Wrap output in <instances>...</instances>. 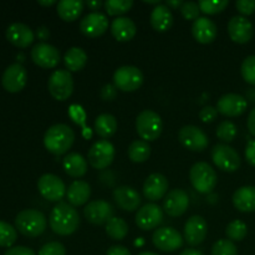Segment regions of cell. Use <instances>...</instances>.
I'll list each match as a JSON object with an SVG mask.
<instances>
[{"mask_svg":"<svg viewBox=\"0 0 255 255\" xmlns=\"http://www.w3.org/2000/svg\"><path fill=\"white\" fill-rule=\"evenodd\" d=\"M50 228L59 236H70L80 226V216L74 206L66 202H59L52 208L49 218Z\"/></svg>","mask_w":255,"mask_h":255,"instance_id":"6da1fadb","label":"cell"},{"mask_svg":"<svg viewBox=\"0 0 255 255\" xmlns=\"http://www.w3.org/2000/svg\"><path fill=\"white\" fill-rule=\"evenodd\" d=\"M75 141V132L65 124H56L49 127L45 132L44 146L50 153L61 156L72 147Z\"/></svg>","mask_w":255,"mask_h":255,"instance_id":"7a4b0ae2","label":"cell"},{"mask_svg":"<svg viewBox=\"0 0 255 255\" xmlns=\"http://www.w3.org/2000/svg\"><path fill=\"white\" fill-rule=\"evenodd\" d=\"M47 227V219L37 209H24L15 218V228L24 236L35 238L41 236Z\"/></svg>","mask_w":255,"mask_h":255,"instance_id":"3957f363","label":"cell"},{"mask_svg":"<svg viewBox=\"0 0 255 255\" xmlns=\"http://www.w3.org/2000/svg\"><path fill=\"white\" fill-rule=\"evenodd\" d=\"M189 179L197 192L202 194H208L216 188L218 176L211 164L207 162H197L189 171Z\"/></svg>","mask_w":255,"mask_h":255,"instance_id":"277c9868","label":"cell"},{"mask_svg":"<svg viewBox=\"0 0 255 255\" xmlns=\"http://www.w3.org/2000/svg\"><path fill=\"white\" fill-rule=\"evenodd\" d=\"M136 129L143 141H156L162 133L163 122L157 112L152 110H143L136 119Z\"/></svg>","mask_w":255,"mask_h":255,"instance_id":"5b68a950","label":"cell"},{"mask_svg":"<svg viewBox=\"0 0 255 255\" xmlns=\"http://www.w3.org/2000/svg\"><path fill=\"white\" fill-rule=\"evenodd\" d=\"M47 89L57 101H66L74 92V79L69 70H55L49 77Z\"/></svg>","mask_w":255,"mask_h":255,"instance_id":"8992f818","label":"cell"},{"mask_svg":"<svg viewBox=\"0 0 255 255\" xmlns=\"http://www.w3.org/2000/svg\"><path fill=\"white\" fill-rule=\"evenodd\" d=\"M143 74L136 66H121L115 71L114 85L117 90L124 92H133L138 90L143 84Z\"/></svg>","mask_w":255,"mask_h":255,"instance_id":"52a82bcc","label":"cell"},{"mask_svg":"<svg viewBox=\"0 0 255 255\" xmlns=\"http://www.w3.org/2000/svg\"><path fill=\"white\" fill-rule=\"evenodd\" d=\"M212 159L219 169L224 172H236L241 167V156L233 147L226 143L216 144L212 149Z\"/></svg>","mask_w":255,"mask_h":255,"instance_id":"ba28073f","label":"cell"},{"mask_svg":"<svg viewBox=\"0 0 255 255\" xmlns=\"http://www.w3.org/2000/svg\"><path fill=\"white\" fill-rule=\"evenodd\" d=\"M40 194L49 202H61L67 189L64 181L52 173L42 174L37 181Z\"/></svg>","mask_w":255,"mask_h":255,"instance_id":"9c48e42d","label":"cell"},{"mask_svg":"<svg viewBox=\"0 0 255 255\" xmlns=\"http://www.w3.org/2000/svg\"><path fill=\"white\" fill-rule=\"evenodd\" d=\"M89 163L95 169H105L114 162L115 159V147L107 139L95 142L89 149L87 153Z\"/></svg>","mask_w":255,"mask_h":255,"instance_id":"30bf717a","label":"cell"},{"mask_svg":"<svg viewBox=\"0 0 255 255\" xmlns=\"http://www.w3.org/2000/svg\"><path fill=\"white\" fill-rule=\"evenodd\" d=\"M178 139L186 148L189 151L202 152L208 147L209 139L203 129L194 125L183 126L178 132Z\"/></svg>","mask_w":255,"mask_h":255,"instance_id":"8fae6325","label":"cell"},{"mask_svg":"<svg viewBox=\"0 0 255 255\" xmlns=\"http://www.w3.org/2000/svg\"><path fill=\"white\" fill-rule=\"evenodd\" d=\"M154 247L162 252H174L183 246V237L178 231L171 227L158 228L152 234Z\"/></svg>","mask_w":255,"mask_h":255,"instance_id":"7c38bea8","label":"cell"},{"mask_svg":"<svg viewBox=\"0 0 255 255\" xmlns=\"http://www.w3.org/2000/svg\"><path fill=\"white\" fill-rule=\"evenodd\" d=\"M31 59L42 69H54L60 62V51L47 42H39L31 50Z\"/></svg>","mask_w":255,"mask_h":255,"instance_id":"4fadbf2b","label":"cell"},{"mask_svg":"<svg viewBox=\"0 0 255 255\" xmlns=\"http://www.w3.org/2000/svg\"><path fill=\"white\" fill-rule=\"evenodd\" d=\"M248 101L239 94H226L217 101V111L227 117L241 116L246 112Z\"/></svg>","mask_w":255,"mask_h":255,"instance_id":"5bb4252c","label":"cell"},{"mask_svg":"<svg viewBox=\"0 0 255 255\" xmlns=\"http://www.w3.org/2000/svg\"><path fill=\"white\" fill-rule=\"evenodd\" d=\"M84 216L89 223L95 226L107 224L110 219L114 218V207L106 201L89 202L84 209Z\"/></svg>","mask_w":255,"mask_h":255,"instance_id":"9a60e30c","label":"cell"},{"mask_svg":"<svg viewBox=\"0 0 255 255\" xmlns=\"http://www.w3.org/2000/svg\"><path fill=\"white\" fill-rule=\"evenodd\" d=\"M163 219V211L156 203H147L136 213V224L142 231L156 229Z\"/></svg>","mask_w":255,"mask_h":255,"instance_id":"2e32d148","label":"cell"},{"mask_svg":"<svg viewBox=\"0 0 255 255\" xmlns=\"http://www.w3.org/2000/svg\"><path fill=\"white\" fill-rule=\"evenodd\" d=\"M27 81V72L21 64H12L6 67L1 76V85L7 92L21 91Z\"/></svg>","mask_w":255,"mask_h":255,"instance_id":"e0dca14e","label":"cell"},{"mask_svg":"<svg viewBox=\"0 0 255 255\" xmlns=\"http://www.w3.org/2000/svg\"><path fill=\"white\" fill-rule=\"evenodd\" d=\"M229 37L237 44H247L254 35L253 24L242 15H236L228 22Z\"/></svg>","mask_w":255,"mask_h":255,"instance_id":"ac0fdd59","label":"cell"},{"mask_svg":"<svg viewBox=\"0 0 255 255\" xmlns=\"http://www.w3.org/2000/svg\"><path fill=\"white\" fill-rule=\"evenodd\" d=\"M208 233V224L202 216H192L184 224V239L192 247L204 242Z\"/></svg>","mask_w":255,"mask_h":255,"instance_id":"d6986e66","label":"cell"},{"mask_svg":"<svg viewBox=\"0 0 255 255\" xmlns=\"http://www.w3.org/2000/svg\"><path fill=\"white\" fill-rule=\"evenodd\" d=\"M109 27V19L100 11H92L80 21V30L87 37H99Z\"/></svg>","mask_w":255,"mask_h":255,"instance_id":"ffe728a7","label":"cell"},{"mask_svg":"<svg viewBox=\"0 0 255 255\" xmlns=\"http://www.w3.org/2000/svg\"><path fill=\"white\" fill-rule=\"evenodd\" d=\"M189 206L188 194L183 189H172L163 199V209L169 217H181Z\"/></svg>","mask_w":255,"mask_h":255,"instance_id":"44dd1931","label":"cell"},{"mask_svg":"<svg viewBox=\"0 0 255 255\" xmlns=\"http://www.w3.org/2000/svg\"><path fill=\"white\" fill-rule=\"evenodd\" d=\"M168 179L162 173H152L143 183V194L148 201L156 202L164 198L168 193Z\"/></svg>","mask_w":255,"mask_h":255,"instance_id":"7402d4cb","label":"cell"},{"mask_svg":"<svg viewBox=\"0 0 255 255\" xmlns=\"http://www.w3.org/2000/svg\"><path fill=\"white\" fill-rule=\"evenodd\" d=\"M115 202L121 209L126 212H134L141 206V196L134 188L128 186H120L114 189Z\"/></svg>","mask_w":255,"mask_h":255,"instance_id":"603a6c76","label":"cell"},{"mask_svg":"<svg viewBox=\"0 0 255 255\" xmlns=\"http://www.w3.org/2000/svg\"><path fill=\"white\" fill-rule=\"evenodd\" d=\"M6 39L9 40L10 44H12L16 47L30 46L34 42L35 34L31 30V27L27 26L26 24L22 22H14L9 25L6 29Z\"/></svg>","mask_w":255,"mask_h":255,"instance_id":"cb8c5ba5","label":"cell"},{"mask_svg":"<svg viewBox=\"0 0 255 255\" xmlns=\"http://www.w3.org/2000/svg\"><path fill=\"white\" fill-rule=\"evenodd\" d=\"M217 25L206 16H199L192 25V35L199 44H211L217 37Z\"/></svg>","mask_w":255,"mask_h":255,"instance_id":"d4e9b609","label":"cell"},{"mask_svg":"<svg viewBox=\"0 0 255 255\" xmlns=\"http://www.w3.org/2000/svg\"><path fill=\"white\" fill-rule=\"evenodd\" d=\"M111 34L117 41L127 42L134 37L137 32L136 24L132 19L126 16H119L112 20L111 22Z\"/></svg>","mask_w":255,"mask_h":255,"instance_id":"484cf974","label":"cell"},{"mask_svg":"<svg viewBox=\"0 0 255 255\" xmlns=\"http://www.w3.org/2000/svg\"><path fill=\"white\" fill-rule=\"evenodd\" d=\"M149 22L156 31L164 32L173 25V14L166 4H159L152 9Z\"/></svg>","mask_w":255,"mask_h":255,"instance_id":"4316f807","label":"cell"},{"mask_svg":"<svg viewBox=\"0 0 255 255\" xmlns=\"http://www.w3.org/2000/svg\"><path fill=\"white\" fill-rule=\"evenodd\" d=\"M233 204L239 212H255V187L244 186L237 189L233 194Z\"/></svg>","mask_w":255,"mask_h":255,"instance_id":"83f0119b","label":"cell"},{"mask_svg":"<svg viewBox=\"0 0 255 255\" xmlns=\"http://www.w3.org/2000/svg\"><path fill=\"white\" fill-rule=\"evenodd\" d=\"M91 196V187L85 181H75L67 188L66 197L69 203L74 207L84 206Z\"/></svg>","mask_w":255,"mask_h":255,"instance_id":"f1b7e54d","label":"cell"},{"mask_svg":"<svg viewBox=\"0 0 255 255\" xmlns=\"http://www.w3.org/2000/svg\"><path fill=\"white\" fill-rule=\"evenodd\" d=\"M62 166H64L65 172L74 178H80L85 176L87 172V161L82 154L76 153V152L67 154L62 161Z\"/></svg>","mask_w":255,"mask_h":255,"instance_id":"f546056e","label":"cell"},{"mask_svg":"<svg viewBox=\"0 0 255 255\" xmlns=\"http://www.w3.org/2000/svg\"><path fill=\"white\" fill-rule=\"evenodd\" d=\"M84 6L85 2L82 0H61L57 2V15L64 21H75L81 15Z\"/></svg>","mask_w":255,"mask_h":255,"instance_id":"4dcf8cb0","label":"cell"},{"mask_svg":"<svg viewBox=\"0 0 255 255\" xmlns=\"http://www.w3.org/2000/svg\"><path fill=\"white\" fill-rule=\"evenodd\" d=\"M64 62L70 72L81 71L87 64V54L81 47H70L65 54Z\"/></svg>","mask_w":255,"mask_h":255,"instance_id":"1f68e13d","label":"cell"},{"mask_svg":"<svg viewBox=\"0 0 255 255\" xmlns=\"http://www.w3.org/2000/svg\"><path fill=\"white\" fill-rule=\"evenodd\" d=\"M95 131L102 138H110L117 131V120L111 114L99 115L95 120Z\"/></svg>","mask_w":255,"mask_h":255,"instance_id":"d6a6232c","label":"cell"},{"mask_svg":"<svg viewBox=\"0 0 255 255\" xmlns=\"http://www.w3.org/2000/svg\"><path fill=\"white\" fill-rule=\"evenodd\" d=\"M151 156V147L143 139H136L128 147V157L134 163L146 162Z\"/></svg>","mask_w":255,"mask_h":255,"instance_id":"836d02e7","label":"cell"},{"mask_svg":"<svg viewBox=\"0 0 255 255\" xmlns=\"http://www.w3.org/2000/svg\"><path fill=\"white\" fill-rule=\"evenodd\" d=\"M106 234L114 241H122L128 234V224L120 217H114L106 224Z\"/></svg>","mask_w":255,"mask_h":255,"instance_id":"e575fe53","label":"cell"},{"mask_svg":"<svg viewBox=\"0 0 255 255\" xmlns=\"http://www.w3.org/2000/svg\"><path fill=\"white\" fill-rule=\"evenodd\" d=\"M104 6L107 14L119 17L120 15L126 14L131 10V7L133 6V1L132 0H106L104 2Z\"/></svg>","mask_w":255,"mask_h":255,"instance_id":"d590c367","label":"cell"},{"mask_svg":"<svg viewBox=\"0 0 255 255\" xmlns=\"http://www.w3.org/2000/svg\"><path fill=\"white\" fill-rule=\"evenodd\" d=\"M226 234L227 237H228L229 241L241 242L243 241L247 237V234H248V227H247V224L244 223L243 221L236 219V221L231 222V223L227 226Z\"/></svg>","mask_w":255,"mask_h":255,"instance_id":"8d00e7d4","label":"cell"},{"mask_svg":"<svg viewBox=\"0 0 255 255\" xmlns=\"http://www.w3.org/2000/svg\"><path fill=\"white\" fill-rule=\"evenodd\" d=\"M237 134H238V128H237L236 124L229 121V120L222 121L217 127V137L224 143L233 142L236 139Z\"/></svg>","mask_w":255,"mask_h":255,"instance_id":"74e56055","label":"cell"},{"mask_svg":"<svg viewBox=\"0 0 255 255\" xmlns=\"http://www.w3.org/2000/svg\"><path fill=\"white\" fill-rule=\"evenodd\" d=\"M16 229H15L11 224L0 221V247L11 248L12 244L16 242Z\"/></svg>","mask_w":255,"mask_h":255,"instance_id":"f35d334b","label":"cell"},{"mask_svg":"<svg viewBox=\"0 0 255 255\" xmlns=\"http://www.w3.org/2000/svg\"><path fill=\"white\" fill-rule=\"evenodd\" d=\"M228 4V0H201L198 2L201 11L207 15H214L223 11Z\"/></svg>","mask_w":255,"mask_h":255,"instance_id":"ab89813d","label":"cell"},{"mask_svg":"<svg viewBox=\"0 0 255 255\" xmlns=\"http://www.w3.org/2000/svg\"><path fill=\"white\" fill-rule=\"evenodd\" d=\"M212 255H238V248L234 242L229 239H221L212 247Z\"/></svg>","mask_w":255,"mask_h":255,"instance_id":"60d3db41","label":"cell"},{"mask_svg":"<svg viewBox=\"0 0 255 255\" xmlns=\"http://www.w3.org/2000/svg\"><path fill=\"white\" fill-rule=\"evenodd\" d=\"M69 114L75 124L79 125V126H82V128H84V137H86V138L91 137V131H90V128H87V127L85 126V122H86V114H85L84 109H82L81 106H79V105H72V106L70 107Z\"/></svg>","mask_w":255,"mask_h":255,"instance_id":"b9f144b4","label":"cell"},{"mask_svg":"<svg viewBox=\"0 0 255 255\" xmlns=\"http://www.w3.org/2000/svg\"><path fill=\"white\" fill-rule=\"evenodd\" d=\"M241 72L244 81L255 86V55H251L244 59V61L242 62Z\"/></svg>","mask_w":255,"mask_h":255,"instance_id":"7bdbcfd3","label":"cell"},{"mask_svg":"<svg viewBox=\"0 0 255 255\" xmlns=\"http://www.w3.org/2000/svg\"><path fill=\"white\" fill-rule=\"evenodd\" d=\"M181 12L186 20H197L199 17V9L198 2L194 1H184L181 6Z\"/></svg>","mask_w":255,"mask_h":255,"instance_id":"ee69618b","label":"cell"},{"mask_svg":"<svg viewBox=\"0 0 255 255\" xmlns=\"http://www.w3.org/2000/svg\"><path fill=\"white\" fill-rule=\"evenodd\" d=\"M39 255H66V248L59 242H50L41 247Z\"/></svg>","mask_w":255,"mask_h":255,"instance_id":"f6af8a7d","label":"cell"},{"mask_svg":"<svg viewBox=\"0 0 255 255\" xmlns=\"http://www.w3.org/2000/svg\"><path fill=\"white\" fill-rule=\"evenodd\" d=\"M236 7L241 12L242 16L252 15L255 11V0H238L236 2Z\"/></svg>","mask_w":255,"mask_h":255,"instance_id":"bcb514c9","label":"cell"},{"mask_svg":"<svg viewBox=\"0 0 255 255\" xmlns=\"http://www.w3.org/2000/svg\"><path fill=\"white\" fill-rule=\"evenodd\" d=\"M218 116V111L213 106H206L199 112V119L203 122H213Z\"/></svg>","mask_w":255,"mask_h":255,"instance_id":"7dc6e473","label":"cell"},{"mask_svg":"<svg viewBox=\"0 0 255 255\" xmlns=\"http://www.w3.org/2000/svg\"><path fill=\"white\" fill-rule=\"evenodd\" d=\"M100 96H101V99L104 101H112L117 96L116 86L112 84L104 85L101 89V92H100Z\"/></svg>","mask_w":255,"mask_h":255,"instance_id":"c3c4849f","label":"cell"},{"mask_svg":"<svg viewBox=\"0 0 255 255\" xmlns=\"http://www.w3.org/2000/svg\"><path fill=\"white\" fill-rule=\"evenodd\" d=\"M246 159L251 166L255 167V139L248 141L246 147Z\"/></svg>","mask_w":255,"mask_h":255,"instance_id":"681fc988","label":"cell"},{"mask_svg":"<svg viewBox=\"0 0 255 255\" xmlns=\"http://www.w3.org/2000/svg\"><path fill=\"white\" fill-rule=\"evenodd\" d=\"M4 255H36L32 249L27 247H11L5 252Z\"/></svg>","mask_w":255,"mask_h":255,"instance_id":"f907efd6","label":"cell"},{"mask_svg":"<svg viewBox=\"0 0 255 255\" xmlns=\"http://www.w3.org/2000/svg\"><path fill=\"white\" fill-rule=\"evenodd\" d=\"M106 255H131V253L124 246H112L109 248Z\"/></svg>","mask_w":255,"mask_h":255,"instance_id":"816d5d0a","label":"cell"},{"mask_svg":"<svg viewBox=\"0 0 255 255\" xmlns=\"http://www.w3.org/2000/svg\"><path fill=\"white\" fill-rule=\"evenodd\" d=\"M247 126H248L249 132H251L253 136H255V109L251 111L248 116V121H247Z\"/></svg>","mask_w":255,"mask_h":255,"instance_id":"f5cc1de1","label":"cell"},{"mask_svg":"<svg viewBox=\"0 0 255 255\" xmlns=\"http://www.w3.org/2000/svg\"><path fill=\"white\" fill-rule=\"evenodd\" d=\"M36 36L39 37L40 40H46L47 37L50 36V31H49V27L47 26H39L36 30Z\"/></svg>","mask_w":255,"mask_h":255,"instance_id":"db71d44e","label":"cell"},{"mask_svg":"<svg viewBox=\"0 0 255 255\" xmlns=\"http://www.w3.org/2000/svg\"><path fill=\"white\" fill-rule=\"evenodd\" d=\"M85 4H86L91 10H99L100 7L104 5V2H101L100 0H95V1L94 0H89V1H86Z\"/></svg>","mask_w":255,"mask_h":255,"instance_id":"11a10c76","label":"cell"},{"mask_svg":"<svg viewBox=\"0 0 255 255\" xmlns=\"http://www.w3.org/2000/svg\"><path fill=\"white\" fill-rule=\"evenodd\" d=\"M182 4H183V1H182V0H167L166 1V5L167 6L169 7V9H181V6H182Z\"/></svg>","mask_w":255,"mask_h":255,"instance_id":"9f6ffc18","label":"cell"},{"mask_svg":"<svg viewBox=\"0 0 255 255\" xmlns=\"http://www.w3.org/2000/svg\"><path fill=\"white\" fill-rule=\"evenodd\" d=\"M179 255H203L201 252L196 251V249H184Z\"/></svg>","mask_w":255,"mask_h":255,"instance_id":"6f0895ef","label":"cell"},{"mask_svg":"<svg viewBox=\"0 0 255 255\" xmlns=\"http://www.w3.org/2000/svg\"><path fill=\"white\" fill-rule=\"evenodd\" d=\"M247 97H248V100H251L252 102H255V89H249L248 91H247Z\"/></svg>","mask_w":255,"mask_h":255,"instance_id":"680465c9","label":"cell"},{"mask_svg":"<svg viewBox=\"0 0 255 255\" xmlns=\"http://www.w3.org/2000/svg\"><path fill=\"white\" fill-rule=\"evenodd\" d=\"M37 2H39L40 5H44V6H51V5L56 4V0H49V1H47V0H39Z\"/></svg>","mask_w":255,"mask_h":255,"instance_id":"91938a15","label":"cell"},{"mask_svg":"<svg viewBox=\"0 0 255 255\" xmlns=\"http://www.w3.org/2000/svg\"><path fill=\"white\" fill-rule=\"evenodd\" d=\"M138 255H158V254L152 253V252H142V253H139Z\"/></svg>","mask_w":255,"mask_h":255,"instance_id":"94428289","label":"cell"}]
</instances>
